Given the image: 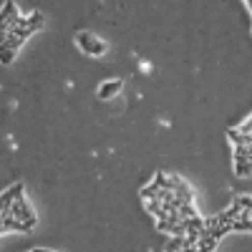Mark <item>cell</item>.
Returning a JSON list of instances; mask_svg holds the SVG:
<instances>
[{"label":"cell","instance_id":"cell-1","mask_svg":"<svg viewBox=\"0 0 252 252\" xmlns=\"http://www.w3.org/2000/svg\"><path fill=\"white\" fill-rule=\"evenodd\" d=\"M8 212L13 215V217H18L20 222H26L31 229H35V224H38V217H35V212L31 209V204L26 202V197L23 194H18L15 199H13V204H10V209Z\"/></svg>","mask_w":252,"mask_h":252},{"label":"cell","instance_id":"cell-2","mask_svg":"<svg viewBox=\"0 0 252 252\" xmlns=\"http://www.w3.org/2000/svg\"><path fill=\"white\" fill-rule=\"evenodd\" d=\"M76 43H78V48H81L83 53L94 56V58H98V56L106 53V43H103V40H98L94 33H86V31H81V33L76 35Z\"/></svg>","mask_w":252,"mask_h":252},{"label":"cell","instance_id":"cell-3","mask_svg":"<svg viewBox=\"0 0 252 252\" xmlns=\"http://www.w3.org/2000/svg\"><path fill=\"white\" fill-rule=\"evenodd\" d=\"M18 194H23V184H13L10 189H8V192H3V194H0V215H3V212H8V209H10V204H13V199L18 197Z\"/></svg>","mask_w":252,"mask_h":252},{"label":"cell","instance_id":"cell-4","mask_svg":"<svg viewBox=\"0 0 252 252\" xmlns=\"http://www.w3.org/2000/svg\"><path fill=\"white\" fill-rule=\"evenodd\" d=\"M121 86H124V81H119V78L101 83V86H98V98H101V101H109V98H114V96L121 91Z\"/></svg>","mask_w":252,"mask_h":252},{"label":"cell","instance_id":"cell-5","mask_svg":"<svg viewBox=\"0 0 252 252\" xmlns=\"http://www.w3.org/2000/svg\"><path fill=\"white\" fill-rule=\"evenodd\" d=\"M13 61H15V51L10 46H5V43H0V63H3V66H10Z\"/></svg>","mask_w":252,"mask_h":252},{"label":"cell","instance_id":"cell-6","mask_svg":"<svg viewBox=\"0 0 252 252\" xmlns=\"http://www.w3.org/2000/svg\"><path fill=\"white\" fill-rule=\"evenodd\" d=\"M159 189H161V187H157L154 182H152L149 187H144V189H141V197H144V202H146V199H159Z\"/></svg>","mask_w":252,"mask_h":252},{"label":"cell","instance_id":"cell-7","mask_svg":"<svg viewBox=\"0 0 252 252\" xmlns=\"http://www.w3.org/2000/svg\"><path fill=\"white\" fill-rule=\"evenodd\" d=\"M235 174H237V177H250V174H252V161H240V164H235Z\"/></svg>","mask_w":252,"mask_h":252},{"label":"cell","instance_id":"cell-8","mask_svg":"<svg viewBox=\"0 0 252 252\" xmlns=\"http://www.w3.org/2000/svg\"><path fill=\"white\" fill-rule=\"evenodd\" d=\"M235 204L242 209V212H252V197H237Z\"/></svg>","mask_w":252,"mask_h":252},{"label":"cell","instance_id":"cell-9","mask_svg":"<svg viewBox=\"0 0 252 252\" xmlns=\"http://www.w3.org/2000/svg\"><path fill=\"white\" fill-rule=\"evenodd\" d=\"M166 250H184V237H174L169 245H166Z\"/></svg>","mask_w":252,"mask_h":252}]
</instances>
